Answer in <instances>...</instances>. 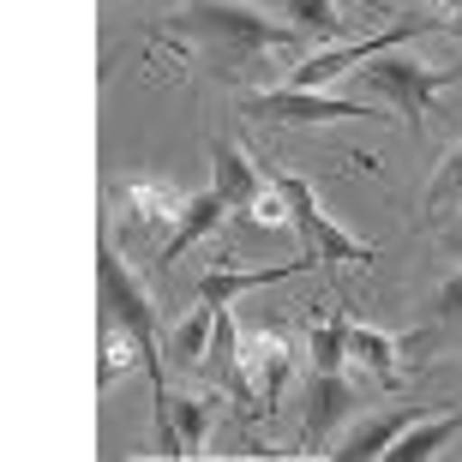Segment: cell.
<instances>
[{
  "instance_id": "cell-1",
  "label": "cell",
  "mask_w": 462,
  "mask_h": 462,
  "mask_svg": "<svg viewBox=\"0 0 462 462\" xmlns=\"http://www.w3.org/2000/svg\"><path fill=\"white\" fill-rule=\"evenodd\" d=\"M162 31L192 42L199 54H210L217 72H240L253 67L258 54H289L300 42H312L300 24H276L271 13H258L246 0H187L162 18Z\"/></svg>"
},
{
  "instance_id": "cell-2",
  "label": "cell",
  "mask_w": 462,
  "mask_h": 462,
  "mask_svg": "<svg viewBox=\"0 0 462 462\" xmlns=\"http://www.w3.org/2000/svg\"><path fill=\"white\" fill-rule=\"evenodd\" d=\"M457 79H462V67H427V60H414L409 49H384V54H373L366 67H355V85L366 90V97H378L391 115H402L414 133H420L432 97L450 90Z\"/></svg>"
},
{
  "instance_id": "cell-3",
  "label": "cell",
  "mask_w": 462,
  "mask_h": 462,
  "mask_svg": "<svg viewBox=\"0 0 462 462\" xmlns=\"http://www.w3.org/2000/svg\"><path fill=\"white\" fill-rule=\"evenodd\" d=\"M276 187H282V199H289V217H294L300 246L319 253V264H373V258H378L373 240H360L355 228H343L325 210V199H319L312 180H300V174H276Z\"/></svg>"
},
{
  "instance_id": "cell-4",
  "label": "cell",
  "mask_w": 462,
  "mask_h": 462,
  "mask_svg": "<svg viewBox=\"0 0 462 462\" xmlns=\"http://www.w3.org/2000/svg\"><path fill=\"white\" fill-rule=\"evenodd\" d=\"M240 115L258 126H330V120H384L391 108H366L355 97H330V90H307V85H282V90H246Z\"/></svg>"
},
{
  "instance_id": "cell-5",
  "label": "cell",
  "mask_w": 462,
  "mask_h": 462,
  "mask_svg": "<svg viewBox=\"0 0 462 462\" xmlns=\"http://www.w3.org/2000/svg\"><path fill=\"white\" fill-rule=\"evenodd\" d=\"M97 294H103V319H115V325H126V330L144 337V348H151L144 366H151L156 391H169V384H162V348H156V300L133 276V264L115 253V240H103V253H97Z\"/></svg>"
},
{
  "instance_id": "cell-6",
  "label": "cell",
  "mask_w": 462,
  "mask_h": 462,
  "mask_svg": "<svg viewBox=\"0 0 462 462\" xmlns=\"http://www.w3.org/2000/svg\"><path fill=\"white\" fill-rule=\"evenodd\" d=\"M108 205H115V217L126 228H162V223L174 228L187 192L174 180H162V174H120V180H108Z\"/></svg>"
},
{
  "instance_id": "cell-7",
  "label": "cell",
  "mask_w": 462,
  "mask_h": 462,
  "mask_svg": "<svg viewBox=\"0 0 462 462\" xmlns=\"http://www.w3.org/2000/svg\"><path fill=\"white\" fill-rule=\"evenodd\" d=\"M240 366L253 378V391L264 396V409H276V396L294 373V343L276 325H240Z\"/></svg>"
},
{
  "instance_id": "cell-8",
  "label": "cell",
  "mask_w": 462,
  "mask_h": 462,
  "mask_svg": "<svg viewBox=\"0 0 462 462\" xmlns=\"http://www.w3.org/2000/svg\"><path fill=\"white\" fill-rule=\"evenodd\" d=\"M228 210H235V205H228V199H223L217 187L192 192L187 205H180V217H174V228L162 235V253H156V258H162V271H169V264H174L180 253H187V246H199V240H210V235H217Z\"/></svg>"
},
{
  "instance_id": "cell-9",
  "label": "cell",
  "mask_w": 462,
  "mask_h": 462,
  "mask_svg": "<svg viewBox=\"0 0 462 462\" xmlns=\"http://www.w3.org/2000/svg\"><path fill=\"white\" fill-rule=\"evenodd\" d=\"M420 414H427V409L409 402V409H384V414H373V420H355L343 445H330V457H337V462H373V457H384V450H391L396 439L420 420Z\"/></svg>"
},
{
  "instance_id": "cell-10",
  "label": "cell",
  "mask_w": 462,
  "mask_h": 462,
  "mask_svg": "<svg viewBox=\"0 0 462 462\" xmlns=\"http://www.w3.org/2000/svg\"><path fill=\"white\" fill-rule=\"evenodd\" d=\"M312 264H319V253H300V258H289V264H258V271H228V264H217V271L199 276V300L223 307V300H235V294H246V289H271V282L307 276Z\"/></svg>"
},
{
  "instance_id": "cell-11",
  "label": "cell",
  "mask_w": 462,
  "mask_h": 462,
  "mask_svg": "<svg viewBox=\"0 0 462 462\" xmlns=\"http://www.w3.org/2000/svg\"><path fill=\"white\" fill-rule=\"evenodd\" d=\"M348 414H355V384H348L343 373H312L307 378V432L312 439L330 445Z\"/></svg>"
},
{
  "instance_id": "cell-12",
  "label": "cell",
  "mask_w": 462,
  "mask_h": 462,
  "mask_svg": "<svg viewBox=\"0 0 462 462\" xmlns=\"http://www.w3.org/2000/svg\"><path fill=\"white\" fill-rule=\"evenodd\" d=\"M264 180H271V174L258 169V156H246L235 144V138H210V187L223 192L228 205H246V199H253L258 187H264Z\"/></svg>"
},
{
  "instance_id": "cell-13",
  "label": "cell",
  "mask_w": 462,
  "mask_h": 462,
  "mask_svg": "<svg viewBox=\"0 0 462 462\" xmlns=\"http://www.w3.org/2000/svg\"><path fill=\"white\" fill-rule=\"evenodd\" d=\"M457 432H462V409H450V414H420V420H414V427L402 432L391 450H384V462H427V457H439Z\"/></svg>"
},
{
  "instance_id": "cell-14",
  "label": "cell",
  "mask_w": 462,
  "mask_h": 462,
  "mask_svg": "<svg viewBox=\"0 0 462 462\" xmlns=\"http://www.w3.org/2000/svg\"><path fill=\"white\" fill-rule=\"evenodd\" d=\"M210 414H217V396H174L169 391V450L174 457H192L210 432Z\"/></svg>"
},
{
  "instance_id": "cell-15",
  "label": "cell",
  "mask_w": 462,
  "mask_h": 462,
  "mask_svg": "<svg viewBox=\"0 0 462 462\" xmlns=\"http://www.w3.org/2000/svg\"><path fill=\"white\" fill-rule=\"evenodd\" d=\"M396 337L391 330H373V325H348V360H355L360 373H373L384 391L396 384Z\"/></svg>"
},
{
  "instance_id": "cell-16",
  "label": "cell",
  "mask_w": 462,
  "mask_h": 462,
  "mask_svg": "<svg viewBox=\"0 0 462 462\" xmlns=\"http://www.w3.org/2000/svg\"><path fill=\"white\" fill-rule=\"evenodd\" d=\"M210 337H217V307H210V300H199V307L174 325V337H169L174 366H205V360H210Z\"/></svg>"
},
{
  "instance_id": "cell-17",
  "label": "cell",
  "mask_w": 462,
  "mask_h": 462,
  "mask_svg": "<svg viewBox=\"0 0 462 462\" xmlns=\"http://www.w3.org/2000/svg\"><path fill=\"white\" fill-rule=\"evenodd\" d=\"M133 360H151V348H144V337L138 330H126V325H115V319H103V355H97V384H115Z\"/></svg>"
},
{
  "instance_id": "cell-18",
  "label": "cell",
  "mask_w": 462,
  "mask_h": 462,
  "mask_svg": "<svg viewBox=\"0 0 462 462\" xmlns=\"http://www.w3.org/2000/svg\"><path fill=\"white\" fill-rule=\"evenodd\" d=\"M307 360H312V373H343L348 366V312L343 307L307 330Z\"/></svg>"
},
{
  "instance_id": "cell-19",
  "label": "cell",
  "mask_w": 462,
  "mask_h": 462,
  "mask_svg": "<svg viewBox=\"0 0 462 462\" xmlns=\"http://www.w3.org/2000/svg\"><path fill=\"white\" fill-rule=\"evenodd\" d=\"M462 330V271H450L439 289H432V300H427V330L414 337V348L420 343H432V337H457Z\"/></svg>"
},
{
  "instance_id": "cell-20",
  "label": "cell",
  "mask_w": 462,
  "mask_h": 462,
  "mask_svg": "<svg viewBox=\"0 0 462 462\" xmlns=\"http://www.w3.org/2000/svg\"><path fill=\"white\" fill-rule=\"evenodd\" d=\"M445 217H462V144H450L427 187V223H445Z\"/></svg>"
},
{
  "instance_id": "cell-21",
  "label": "cell",
  "mask_w": 462,
  "mask_h": 462,
  "mask_svg": "<svg viewBox=\"0 0 462 462\" xmlns=\"http://www.w3.org/2000/svg\"><path fill=\"white\" fill-rule=\"evenodd\" d=\"M282 6L294 13V24H300L312 42H337V36H343V6H337V0H282Z\"/></svg>"
},
{
  "instance_id": "cell-22",
  "label": "cell",
  "mask_w": 462,
  "mask_h": 462,
  "mask_svg": "<svg viewBox=\"0 0 462 462\" xmlns=\"http://www.w3.org/2000/svg\"><path fill=\"white\" fill-rule=\"evenodd\" d=\"M240 217H246L253 228H264V235H276V228L294 223V217H289V199H282V187H276V174L253 192V199H246V205H240Z\"/></svg>"
},
{
  "instance_id": "cell-23",
  "label": "cell",
  "mask_w": 462,
  "mask_h": 462,
  "mask_svg": "<svg viewBox=\"0 0 462 462\" xmlns=\"http://www.w3.org/2000/svg\"><path fill=\"white\" fill-rule=\"evenodd\" d=\"M445 31H450V36H457V42H462V6H450V18H445Z\"/></svg>"
}]
</instances>
